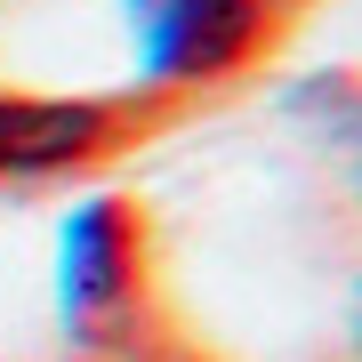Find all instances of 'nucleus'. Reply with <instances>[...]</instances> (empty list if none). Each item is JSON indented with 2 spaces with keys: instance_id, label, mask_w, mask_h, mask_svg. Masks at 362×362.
Here are the masks:
<instances>
[{
  "instance_id": "nucleus-3",
  "label": "nucleus",
  "mask_w": 362,
  "mask_h": 362,
  "mask_svg": "<svg viewBox=\"0 0 362 362\" xmlns=\"http://www.w3.org/2000/svg\"><path fill=\"white\" fill-rule=\"evenodd\" d=\"M121 113L97 97H8L0 89V177H57L113 153Z\"/></svg>"
},
{
  "instance_id": "nucleus-4",
  "label": "nucleus",
  "mask_w": 362,
  "mask_h": 362,
  "mask_svg": "<svg viewBox=\"0 0 362 362\" xmlns=\"http://www.w3.org/2000/svg\"><path fill=\"white\" fill-rule=\"evenodd\" d=\"M290 113L298 121H314L330 145H346V153H362V81L346 73H322V81H306V89L290 97Z\"/></svg>"
},
{
  "instance_id": "nucleus-2",
  "label": "nucleus",
  "mask_w": 362,
  "mask_h": 362,
  "mask_svg": "<svg viewBox=\"0 0 362 362\" xmlns=\"http://www.w3.org/2000/svg\"><path fill=\"white\" fill-rule=\"evenodd\" d=\"M145 89H202L242 73L274 33V0H121Z\"/></svg>"
},
{
  "instance_id": "nucleus-1",
  "label": "nucleus",
  "mask_w": 362,
  "mask_h": 362,
  "mask_svg": "<svg viewBox=\"0 0 362 362\" xmlns=\"http://www.w3.org/2000/svg\"><path fill=\"white\" fill-rule=\"evenodd\" d=\"M145 290V226L121 194L81 202L57 226V314L81 346H113Z\"/></svg>"
}]
</instances>
